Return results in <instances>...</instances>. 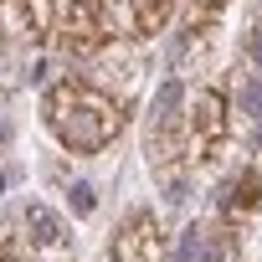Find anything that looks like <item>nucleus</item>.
I'll use <instances>...</instances> for the list:
<instances>
[{
  "label": "nucleus",
  "instance_id": "1",
  "mask_svg": "<svg viewBox=\"0 0 262 262\" xmlns=\"http://www.w3.org/2000/svg\"><path fill=\"white\" fill-rule=\"evenodd\" d=\"M41 118L57 134V144L67 155H103L118 134H123V103L103 88H93L88 77H62L47 88L41 98Z\"/></svg>",
  "mask_w": 262,
  "mask_h": 262
},
{
  "label": "nucleus",
  "instance_id": "2",
  "mask_svg": "<svg viewBox=\"0 0 262 262\" xmlns=\"http://www.w3.org/2000/svg\"><path fill=\"white\" fill-rule=\"evenodd\" d=\"M226 139V93L216 88H201L185 108V144H190V160H216Z\"/></svg>",
  "mask_w": 262,
  "mask_h": 262
},
{
  "label": "nucleus",
  "instance_id": "3",
  "mask_svg": "<svg viewBox=\"0 0 262 262\" xmlns=\"http://www.w3.org/2000/svg\"><path fill=\"white\" fill-rule=\"evenodd\" d=\"M57 26V41L62 52L72 57H88L108 41V21H103V0H62V16L52 21Z\"/></svg>",
  "mask_w": 262,
  "mask_h": 262
},
{
  "label": "nucleus",
  "instance_id": "4",
  "mask_svg": "<svg viewBox=\"0 0 262 262\" xmlns=\"http://www.w3.org/2000/svg\"><path fill=\"white\" fill-rule=\"evenodd\" d=\"M108 262H165V231L155 211H134L108 242Z\"/></svg>",
  "mask_w": 262,
  "mask_h": 262
},
{
  "label": "nucleus",
  "instance_id": "5",
  "mask_svg": "<svg viewBox=\"0 0 262 262\" xmlns=\"http://www.w3.org/2000/svg\"><path fill=\"white\" fill-rule=\"evenodd\" d=\"M257 206H262V170L247 165V170L226 185V195H221V216H226V221H247Z\"/></svg>",
  "mask_w": 262,
  "mask_h": 262
},
{
  "label": "nucleus",
  "instance_id": "6",
  "mask_svg": "<svg viewBox=\"0 0 262 262\" xmlns=\"http://www.w3.org/2000/svg\"><path fill=\"white\" fill-rule=\"evenodd\" d=\"M11 11H16V26H21L31 41H47V36H52L57 0H11Z\"/></svg>",
  "mask_w": 262,
  "mask_h": 262
},
{
  "label": "nucleus",
  "instance_id": "7",
  "mask_svg": "<svg viewBox=\"0 0 262 262\" xmlns=\"http://www.w3.org/2000/svg\"><path fill=\"white\" fill-rule=\"evenodd\" d=\"M26 231H31L36 247H62L67 242V226L52 206H26Z\"/></svg>",
  "mask_w": 262,
  "mask_h": 262
},
{
  "label": "nucleus",
  "instance_id": "8",
  "mask_svg": "<svg viewBox=\"0 0 262 262\" xmlns=\"http://www.w3.org/2000/svg\"><path fill=\"white\" fill-rule=\"evenodd\" d=\"M175 6H180V0H134V31H139V36L165 31L170 16H175Z\"/></svg>",
  "mask_w": 262,
  "mask_h": 262
},
{
  "label": "nucleus",
  "instance_id": "9",
  "mask_svg": "<svg viewBox=\"0 0 262 262\" xmlns=\"http://www.w3.org/2000/svg\"><path fill=\"white\" fill-rule=\"evenodd\" d=\"M221 6H226V0H195V6H190V31H206Z\"/></svg>",
  "mask_w": 262,
  "mask_h": 262
},
{
  "label": "nucleus",
  "instance_id": "10",
  "mask_svg": "<svg viewBox=\"0 0 262 262\" xmlns=\"http://www.w3.org/2000/svg\"><path fill=\"white\" fill-rule=\"evenodd\" d=\"M93 206H98L93 185H72V211H77V216H93Z\"/></svg>",
  "mask_w": 262,
  "mask_h": 262
},
{
  "label": "nucleus",
  "instance_id": "11",
  "mask_svg": "<svg viewBox=\"0 0 262 262\" xmlns=\"http://www.w3.org/2000/svg\"><path fill=\"white\" fill-rule=\"evenodd\" d=\"M201 242H206V231H201V226H185V242H180V257H175V262H190V257L201 252Z\"/></svg>",
  "mask_w": 262,
  "mask_h": 262
},
{
  "label": "nucleus",
  "instance_id": "12",
  "mask_svg": "<svg viewBox=\"0 0 262 262\" xmlns=\"http://www.w3.org/2000/svg\"><path fill=\"white\" fill-rule=\"evenodd\" d=\"M242 108H247V113H262V77L242 88Z\"/></svg>",
  "mask_w": 262,
  "mask_h": 262
},
{
  "label": "nucleus",
  "instance_id": "13",
  "mask_svg": "<svg viewBox=\"0 0 262 262\" xmlns=\"http://www.w3.org/2000/svg\"><path fill=\"white\" fill-rule=\"evenodd\" d=\"M221 252H226L221 236H206V242H201V262H221Z\"/></svg>",
  "mask_w": 262,
  "mask_h": 262
},
{
  "label": "nucleus",
  "instance_id": "14",
  "mask_svg": "<svg viewBox=\"0 0 262 262\" xmlns=\"http://www.w3.org/2000/svg\"><path fill=\"white\" fill-rule=\"evenodd\" d=\"M0 262H21L16 257V242H6V236H0Z\"/></svg>",
  "mask_w": 262,
  "mask_h": 262
}]
</instances>
